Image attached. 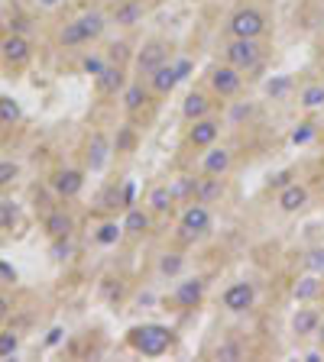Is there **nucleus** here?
Returning a JSON list of instances; mask_svg holds the SVG:
<instances>
[{
	"label": "nucleus",
	"instance_id": "423d86ee",
	"mask_svg": "<svg viewBox=\"0 0 324 362\" xmlns=\"http://www.w3.org/2000/svg\"><path fill=\"white\" fill-rule=\"evenodd\" d=\"M240 85H243L240 68H233L231 62H227V65H217V68L211 71V88H214L217 97H233V94L240 91Z\"/></svg>",
	"mask_w": 324,
	"mask_h": 362
},
{
	"label": "nucleus",
	"instance_id": "412c9836",
	"mask_svg": "<svg viewBox=\"0 0 324 362\" xmlns=\"http://www.w3.org/2000/svg\"><path fill=\"white\" fill-rule=\"evenodd\" d=\"M292 294H295V301H311V298H318V294H321V282H318V272H311V275L299 278V282H295V288H292Z\"/></svg>",
	"mask_w": 324,
	"mask_h": 362
},
{
	"label": "nucleus",
	"instance_id": "393cba45",
	"mask_svg": "<svg viewBox=\"0 0 324 362\" xmlns=\"http://www.w3.org/2000/svg\"><path fill=\"white\" fill-rule=\"evenodd\" d=\"M59 42H62L65 49H75V46H85L88 36H85V30H81V23L71 20V23H65V30L59 32Z\"/></svg>",
	"mask_w": 324,
	"mask_h": 362
},
{
	"label": "nucleus",
	"instance_id": "f704fd0d",
	"mask_svg": "<svg viewBox=\"0 0 324 362\" xmlns=\"http://www.w3.org/2000/svg\"><path fill=\"white\" fill-rule=\"evenodd\" d=\"M311 136H315V126H311V123H299V126L292 130V143H295V146H301V143H308Z\"/></svg>",
	"mask_w": 324,
	"mask_h": 362
},
{
	"label": "nucleus",
	"instance_id": "3c124183",
	"mask_svg": "<svg viewBox=\"0 0 324 362\" xmlns=\"http://www.w3.org/2000/svg\"><path fill=\"white\" fill-rule=\"evenodd\" d=\"M318 333H321V346H324V330H318Z\"/></svg>",
	"mask_w": 324,
	"mask_h": 362
},
{
	"label": "nucleus",
	"instance_id": "473e14b6",
	"mask_svg": "<svg viewBox=\"0 0 324 362\" xmlns=\"http://www.w3.org/2000/svg\"><path fill=\"white\" fill-rule=\"evenodd\" d=\"M178 269H182V255L178 253H166L159 263V272L162 275H178Z\"/></svg>",
	"mask_w": 324,
	"mask_h": 362
},
{
	"label": "nucleus",
	"instance_id": "37998d69",
	"mask_svg": "<svg viewBox=\"0 0 324 362\" xmlns=\"http://www.w3.org/2000/svg\"><path fill=\"white\" fill-rule=\"evenodd\" d=\"M175 71H178V78L185 81L188 71H192V62H188V59H178V62H175Z\"/></svg>",
	"mask_w": 324,
	"mask_h": 362
},
{
	"label": "nucleus",
	"instance_id": "4be33fe9",
	"mask_svg": "<svg viewBox=\"0 0 324 362\" xmlns=\"http://www.w3.org/2000/svg\"><path fill=\"white\" fill-rule=\"evenodd\" d=\"M172 204H175L172 188L162 185V188H153V191H149V210H153V214H169Z\"/></svg>",
	"mask_w": 324,
	"mask_h": 362
},
{
	"label": "nucleus",
	"instance_id": "20e7f679",
	"mask_svg": "<svg viewBox=\"0 0 324 362\" xmlns=\"http://www.w3.org/2000/svg\"><path fill=\"white\" fill-rule=\"evenodd\" d=\"M260 55H262V46L256 39H231V42H227V62L240 71L260 65Z\"/></svg>",
	"mask_w": 324,
	"mask_h": 362
},
{
	"label": "nucleus",
	"instance_id": "e433bc0d",
	"mask_svg": "<svg viewBox=\"0 0 324 362\" xmlns=\"http://www.w3.org/2000/svg\"><path fill=\"white\" fill-rule=\"evenodd\" d=\"M16 175H20V165H16V162H0V188L10 185Z\"/></svg>",
	"mask_w": 324,
	"mask_h": 362
},
{
	"label": "nucleus",
	"instance_id": "a18cd8bd",
	"mask_svg": "<svg viewBox=\"0 0 324 362\" xmlns=\"http://www.w3.org/2000/svg\"><path fill=\"white\" fill-rule=\"evenodd\" d=\"M36 4H39V7H42V10H55V7H59V4H62V0H36Z\"/></svg>",
	"mask_w": 324,
	"mask_h": 362
},
{
	"label": "nucleus",
	"instance_id": "f257e3e1",
	"mask_svg": "<svg viewBox=\"0 0 324 362\" xmlns=\"http://www.w3.org/2000/svg\"><path fill=\"white\" fill-rule=\"evenodd\" d=\"M127 343L143 356H162V353H169V346H172V330L162 324H143L127 333Z\"/></svg>",
	"mask_w": 324,
	"mask_h": 362
},
{
	"label": "nucleus",
	"instance_id": "2eb2a0df",
	"mask_svg": "<svg viewBox=\"0 0 324 362\" xmlns=\"http://www.w3.org/2000/svg\"><path fill=\"white\" fill-rule=\"evenodd\" d=\"M52 185H55V191L62 194V198H75V194L81 191V185H85V175H81L78 169H65V171L55 175Z\"/></svg>",
	"mask_w": 324,
	"mask_h": 362
},
{
	"label": "nucleus",
	"instance_id": "09e8293b",
	"mask_svg": "<svg viewBox=\"0 0 324 362\" xmlns=\"http://www.w3.org/2000/svg\"><path fill=\"white\" fill-rule=\"evenodd\" d=\"M23 20H10V32H23Z\"/></svg>",
	"mask_w": 324,
	"mask_h": 362
},
{
	"label": "nucleus",
	"instance_id": "f03ea898",
	"mask_svg": "<svg viewBox=\"0 0 324 362\" xmlns=\"http://www.w3.org/2000/svg\"><path fill=\"white\" fill-rule=\"evenodd\" d=\"M208 230H211V210H208V204L195 200L192 207H185L182 220H178V239H182V243H195V239H201Z\"/></svg>",
	"mask_w": 324,
	"mask_h": 362
},
{
	"label": "nucleus",
	"instance_id": "dca6fc26",
	"mask_svg": "<svg viewBox=\"0 0 324 362\" xmlns=\"http://www.w3.org/2000/svg\"><path fill=\"white\" fill-rule=\"evenodd\" d=\"M108 155H110L108 139L100 136V133H94L91 143H88V169H91V171H100L104 165H108Z\"/></svg>",
	"mask_w": 324,
	"mask_h": 362
},
{
	"label": "nucleus",
	"instance_id": "4c0bfd02",
	"mask_svg": "<svg viewBox=\"0 0 324 362\" xmlns=\"http://www.w3.org/2000/svg\"><path fill=\"white\" fill-rule=\"evenodd\" d=\"M52 255H55V259H69V255H71L69 236H59V239H55V243H52Z\"/></svg>",
	"mask_w": 324,
	"mask_h": 362
},
{
	"label": "nucleus",
	"instance_id": "c9c22d12",
	"mask_svg": "<svg viewBox=\"0 0 324 362\" xmlns=\"http://www.w3.org/2000/svg\"><path fill=\"white\" fill-rule=\"evenodd\" d=\"M13 224H16V204L4 200L0 204V227H13Z\"/></svg>",
	"mask_w": 324,
	"mask_h": 362
},
{
	"label": "nucleus",
	"instance_id": "c756f323",
	"mask_svg": "<svg viewBox=\"0 0 324 362\" xmlns=\"http://www.w3.org/2000/svg\"><path fill=\"white\" fill-rule=\"evenodd\" d=\"M143 104H146V88H143V85H130V88H127V91H124V107L130 110V114H137Z\"/></svg>",
	"mask_w": 324,
	"mask_h": 362
},
{
	"label": "nucleus",
	"instance_id": "6e6552de",
	"mask_svg": "<svg viewBox=\"0 0 324 362\" xmlns=\"http://www.w3.org/2000/svg\"><path fill=\"white\" fill-rule=\"evenodd\" d=\"M256 291H253V282H233L231 288L224 291V308L231 314H243V310L253 308Z\"/></svg>",
	"mask_w": 324,
	"mask_h": 362
},
{
	"label": "nucleus",
	"instance_id": "9b49d317",
	"mask_svg": "<svg viewBox=\"0 0 324 362\" xmlns=\"http://www.w3.org/2000/svg\"><path fill=\"white\" fill-rule=\"evenodd\" d=\"M292 330L295 337H311V333L321 330V314L315 308H299L292 317Z\"/></svg>",
	"mask_w": 324,
	"mask_h": 362
},
{
	"label": "nucleus",
	"instance_id": "58836bf2",
	"mask_svg": "<svg viewBox=\"0 0 324 362\" xmlns=\"http://www.w3.org/2000/svg\"><path fill=\"white\" fill-rule=\"evenodd\" d=\"M195 188H198V181H195V178H182V181H175V185H172V194H175V198H182V194H195Z\"/></svg>",
	"mask_w": 324,
	"mask_h": 362
},
{
	"label": "nucleus",
	"instance_id": "8fccbe9b",
	"mask_svg": "<svg viewBox=\"0 0 324 362\" xmlns=\"http://www.w3.org/2000/svg\"><path fill=\"white\" fill-rule=\"evenodd\" d=\"M0 275H4V278H10V282H13V269H7V265H4V263H0Z\"/></svg>",
	"mask_w": 324,
	"mask_h": 362
},
{
	"label": "nucleus",
	"instance_id": "49530a36",
	"mask_svg": "<svg viewBox=\"0 0 324 362\" xmlns=\"http://www.w3.org/2000/svg\"><path fill=\"white\" fill-rule=\"evenodd\" d=\"M7 314H10V301L4 298V294H0V320H4Z\"/></svg>",
	"mask_w": 324,
	"mask_h": 362
},
{
	"label": "nucleus",
	"instance_id": "a878e982",
	"mask_svg": "<svg viewBox=\"0 0 324 362\" xmlns=\"http://www.w3.org/2000/svg\"><path fill=\"white\" fill-rule=\"evenodd\" d=\"M124 230L127 233H146L149 230V214L146 210H137V207H130L127 210V220H124Z\"/></svg>",
	"mask_w": 324,
	"mask_h": 362
},
{
	"label": "nucleus",
	"instance_id": "5701e85b",
	"mask_svg": "<svg viewBox=\"0 0 324 362\" xmlns=\"http://www.w3.org/2000/svg\"><path fill=\"white\" fill-rule=\"evenodd\" d=\"M71 217L69 214H62V210H55V214H49L46 217V230H49V236L52 239H59V236H71Z\"/></svg>",
	"mask_w": 324,
	"mask_h": 362
},
{
	"label": "nucleus",
	"instance_id": "7ed1b4c3",
	"mask_svg": "<svg viewBox=\"0 0 324 362\" xmlns=\"http://www.w3.org/2000/svg\"><path fill=\"white\" fill-rule=\"evenodd\" d=\"M262 30H266V16L256 7H240L237 13L231 16V23H227L231 39H260Z\"/></svg>",
	"mask_w": 324,
	"mask_h": 362
},
{
	"label": "nucleus",
	"instance_id": "aec40b11",
	"mask_svg": "<svg viewBox=\"0 0 324 362\" xmlns=\"http://www.w3.org/2000/svg\"><path fill=\"white\" fill-rule=\"evenodd\" d=\"M143 20V4L139 0H124L120 7L114 10V23L117 26H133Z\"/></svg>",
	"mask_w": 324,
	"mask_h": 362
},
{
	"label": "nucleus",
	"instance_id": "a211bd4d",
	"mask_svg": "<svg viewBox=\"0 0 324 362\" xmlns=\"http://www.w3.org/2000/svg\"><path fill=\"white\" fill-rule=\"evenodd\" d=\"M221 194H224V178H217V175H208L195 188V200H201V204H214Z\"/></svg>",
	"mask_w": 324,
	"mask_h": 362
},
{
	"label": "nucleus",
	"instance_id": "9d476101",
	"mask_svg": "<svg viewBox=\"0 0 324 362\" xmlns=\"http://www.w3.org/2000/svg\"><path fill=\"white\" fill-rule=\"evenodd\" d=\"M201 298H204V278H185L182 285L175 288V308L178 310H192L201 304Z\"/></svg>",
	"mask_w": 324,
	"mask_h": 362
},
{
	"label": "nucleus",
	"instance_id": "7c9ffc66",
	"mask_svg": "<svg viewBox=\"0 0 324 362\" xmlns=\"http://www.w3.org/2000/svg\"><path fill=\"white\" fill-rule=\"evenodd\" d=\"M289 88H292V78H289V75H279V78H272L270 85H266V94H270L272 100H282L289 94Z\"/></svg>",
	"mask_w": 324,
	"mask_h": 362
},
{
	"label": "nucleus",
	"instance_id": "f3484780",
	"mask_svg": "<svg viewBox=\"0 0 324 362\" xmlns=\"http://www.w3.org/2000/svg\"><path fill=\"white\" fill-rule=\"evenodd\" d=\"M305 204H308V191L301 185H286L282 194H279V207L286 210V214H295V210H301Z\"/></svg>",
	"mask_w": 324,
	"mask_h": 362
},
{
	"label": "nucleus",
	"instance_id": "6ab92c4d",
	"mask_svg": "<svg viewBox=\"0 0 324 362\" xmlns=\"http://www.w3.org/2000/svg\"><path fill=\"white\" fill-rule=\"evenodd\" d=\"M211 110V100L204 97L201 91H192L185 97V104H182V114H185V120H201V116H208Z\"/></svg>",
	"mask_w": 324,
	"mask_h": 362
},
{
	"label": "nucleus",
	"instance_id": "1a4fd4ad",
	"mask_svg": "<svg viewBox=\"0 0 324 362\" xmlns=\"http://www.w3.org/2000/svg\"><path fill=\"white\" fill-rule=\"evenodd\" d=\"M166 59H169V46L166 42H159V39H153L149 46H143V52L137 55V68H139V75H153L159 65H166Z\"/></svg>",
	"mask_w": 324,
	"mask_h": 362
},
{
	"label": "nucleus",
	"instance_id": "39448f33",
	"mask_svg": "<svg viewBox=\"0 0 324 362\" xmlns=\"http://www.w3.org/2000/svg\"><path fill=\"white\" fill-rule=\"evenodd\" d=\"M30 55H33V46L23 32H10V36L0 42V59L7 65H26Z\"/></svg>",
	"mask_w": 324,
	"mask_h": 362
},
{
	"label": "nucleus",
	"instance_id": "c03bdc74",
	"mask_svg": "<svg viewBox=\"0 0 324 362\" xmlns=\"http://www.w3.org/2000/svg\"><path fill=\"white\" fill-rule=\"evenodd\" d=\"M110 49H114V52H110V59H114V65H120V62H124V55H127V52H124L127 46H124V42H117V46H110Z\"/></svg>",
	"mask_w": 324,
	"mask_h": 362
},
{
	"label": "nucleus",
	"instance_id": "0eeeda50",
	"mask_svg": "<svg viewBox=\"0 0 324 362\" xmlns=\"http://www.w3.org/2000/svg\"><path fill=\"white\" fill-rule=\"evenodd\" d=\"M217 136H221V120H214V116H201V120H192L188 143H192L195 149H211Z\"/></svg>",
	"mask_w": 324,
	"mask_h": 362
},
{
	"label": "nucleus",
	"instance_id": "ddd939ff",
	"mask_svg": "<svg viewBox=\"0 0 324 362\" xmlns=\"http://www.w3.org/2000/svg\"><path fill=\"white\" fill-rule=\"evenodd\" d=\"M201 169H204V175H217L224 178L227 171H231V149H211L208 155H204V162H201Z\"/></svg>",
	"mask_w": 324,
	"mask_h": 362
},
{
	"label": "nucleus",
	"instance_id": "f8f14e48",
	"mask_svg": "<svg viewBox=\"0 0 324 362\" xmlns=\"http://www.w3.org/2000/svg\"><path fill=\"white\" fill-rule=\"evenodd\" d=\"M182 78H178V71H175V65H159V68L149 75V88H153L156 94H172V88L178 85Z\"/></svg>",
	"mask_w": 324,
	"mask_h": 362
},
{
	"label": "nucleus",
	"instance_id": "bb28decb",
	"mask_svg": "<svg viewBox=\"0 0 324 362\" xmlns=\"http://www.w3.org/2000/svg\"><path fill=\"white\" fill-rule=\"evenodd\" d=\"M20 116H23V110H20V104L13 97H0V123L13 126V123H20Z\"/></svg>",
	"mask_w": 324,
	"mask_h": 362
},
{
	"label": "nucleus",
	"instance_id": "2f4dec72",
	"mask_svg": "<svg viewBox=\"0 0 324 362\" xmlns=\"http://www.w3.org/2000/svg\"><path fill=\"white\" fill-rule=\"evenodd\" d=\"M16 346H20V337H16L13 330H4V333H0V359L13 356V353H16Z\"/></svg>",
	"mask_w": 324,
	"mask_h": 362
},
{
	"label": "nucleus",
	"instance_id": "de8ad7c7",
	"mask_svg": "<svg viewBox=\"0 0 324 362\" xmlns=\"http://www.w3.org/2000/svg\"><path fill=\"white\" fill-rule=\"evenodd\" d=\"M59 339H62V327H55V330L49 333V346H52V343H59Z\"/></svg>",
	"mask_w": 324,
	"mask_h": 362
},
{
	"label": "nucleus",
	"instance_id": "a19ab883",
	"mask_svg": "<svg viewBox=\"0 0 324 362\" xmlns=\"http://www.w3.org/2000/svg\"><path fill=\"white\" fill-rule=\"evenodd\" d=\"M308 269L311 272H321L324 269V249H311V253H308Z\"/></svg>",
	"mask_w": 324,
	"mask_h": 362
},
{
	"label": "nucleus",
	"instance_id": "c85d7f7f",
	"mask_svg": "<svg viewBox=\"0 0 324 362\" xmlns=\"http://www.w3.org/2000/svg\"><path fill=\"white\" fill-rule=\"evenodd\" d=\"M120 233H124V227L114 224V220H108V224H100L98 233H94V239H98L100 246H114L117 239H120Z\"/></svg>",
	"mask_w": 324,
	"mask_h": 362
},
{
	"label": "nucleus",
	"instance_id": "ea45409f",
	"mask_svg": "<svg viewBox=\"0 0 324 362\" xmlns=\"http://www.w3.org/2000/svg\"><path fill=\"white\" fill-rule=\"evenodd\" d=\"M240 353H243V349L237 346V343H224V346H217V359H240Z\"/></svg>",
	"mask_w": 324,
	"mask_h": 362
},
{
	"label": "nucleus",
	"instance_id": "cd10ccee",
	"mask_svg": "<svg viewBox=\"0 0 324 362\" xmlns=\"http://www.w3.org/2000/svg\"><path fill=\"white\" fill-rule=\"evenodd\" d=\"M299 100H301V107H308V110L324 107V85H308V88H301Z\"/></svg>",
	"mask_w": 324,
	"mask_h": 362
},
{
	"label": "nucleus",
	"instance_id": "72a5a7b5",
	"mask_svg": "<svg viewBox=\"0 0 324 362\" xmlns=\"http://www.w3.org/2000/svg\"><path fill=\"white\" fill-rule=\"evenodd\" d=\"M100 204H104V207H127L124 204V191H117V188H108V191L100 194Z\"/></svg>",
	"mask_w": 324,
	"mask_h": 362
},
{
	"label": "nucleus",
	"instance_id": "79ce46f5",
	"mask_svg": "<svg viewBox=\"0 0 324 362\" xmlns=\"http://www.w3.org/2000/svg\"><path fill=\"white\" fill-rule=\"evenodd\" d=\"M85 71H88V75L98 78L100 71H104V62H100V59H85Z\"/></svg>",
	"mask_w": 324,
	"mask_h": 362
},
{
	"label": "nucleus",
	"instance_id": "4468645a",
	"mask_svg": "<svg viewBox=\"0 0 324 362\" xmlns=\"http://www.w3.org/2000/svg\"><path fill=\"white\" fill-rule=\"evenodd\" d=\"M94 81H98V91H100V94H117V91H124V68L110 62V65H104V71H100Z\"/></svg>",
	"mask_w": 324,
	"mask_h": 362
},
{
	"label": "nucleus",
	"instance_id": "b1692460",
	"mask_svg": "<svg viewBox=\"0 0 324 362\" xmlns=\"http://www.w3.org/2000/svg\"><path fill=\"white\" fill-rule=\"evenodd\" d=\"M78 23H81V30H85L88 42H91V39H98L100 32H104V26H108V20H104V13H98V10H91V13H81V16H78Z\"/></svg>",
	"mask_w": 324,
	"mask_h": 362
}]
</instances>
